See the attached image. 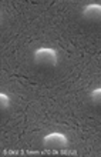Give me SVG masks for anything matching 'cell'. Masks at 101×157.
Instances as JSON below:
<instances>
[{
  "instance_id": "1",
  "label": "cell",
  "mask_w": 101,
  "mask_h": 157,
  "mask_svg": "<svg viewBox=\"0 0 101 157\" xmlns=\"http://www.w3.org/2000/svg\"><path fill=\"white\" fill-rule=\"evenodd\" d=\"M33 62L36 64H43V66H51L57 67L60 57H58V52L54 47H49V46H41L37 47L33 53Z\"/></svg>"
},
{
  "instance_id": "2",
  "label": "cell",
  "mask_w": 101,
  "mask_h": 157,
  "mask_svg": "<svg viewBox=\"0 0 101 157\" xmlns=\"http://www.w3.org/2000/svg\"><path fill=\"white\" fill-rule=\"evenodd\" d=\"M41 144L46 149H67L70 146V140L67 134H64L63 132H51L47 133L43 140H41Z\"/></svg>"
},
{
  "instance_id": "3",
  "label": "cell",
  "mask_w": 101,
  "mask_h": 157,
  "mask_svg": "<svg viewBox=\"0 0 101 157\" xmlns=\"http://www.w3.org/2000/svg\"><path fill=\"white\" fill-rule=\"evenodd\" d=\"M81 17L85 20L101 21V4L100 3H88L81 10Z\"/></svg>"
},
{
  "instance_id": "4",
  "label": "cell",
  "mask_w": 101,
  "mask_h": 157,
  "mask_svg": "<svg viewBox=\"0 0 101 157\" xmlns=\"http://www.w3.org/2000/svg\"><path fill=\"white\" fill-rule=\"evenodd\" d=\"M90 99L93 100L94 103L101 104V87H95L90 91Z\"/></svg>"
},
{
  "instance_id": "5",
  "label": "cell",
  "mask_w": 101,
  "mask_h": 157,
  "mask_svg": "<svg viewBox=\"0 0 101 157\" xmlns=\"http://www.w3.org/2000/svg\"><path fill=\"white\" fill-rule=\"evenodd\" d=\"M10 103H12L10 96H7L6 93H0V107L3 110H6V109L10 107Z\"/></svg>"
}]
</instances>
